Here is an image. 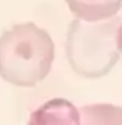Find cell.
Instances as JSON below:
<instances>
[{
  "label": "cell",
  "instance_id": "obj_4",
  "mask_svg": "<svg viewBox=\"0 0 122 125\" xmlns=\"http://www.w3.org/2000/svg\"><path fill=\"white\" fill-rule=\"evenodd\" d=\"M71 13L87 22L110 20L122 7V0H65Z\"/></svg>",
  "mask_w": 122,
  "mask_h": 125
},
{
  "label": "cell",
  "instance_id": "obj_3",
  "mask_svg": "<svg viewBox=\"0 0 122 125\" xmlns=\"http://www.w3.org/2000/svg\"><path fill=\"white\" fill-rule=\"evenodd\" d=\"M28 125H82V117L71 102L56 97L33 110Z\"/></svg>",
  "mask_w": 122,
  "mask_h": 125
},
{
  "label": "cell",
  "instance_id": "obj_5",
  "mask_svg": "<svg viewBox=\"0 0 122 125\" xmlns=\"http://www.w3.org/2000/svg\"><path fill=\"white\" fill-rule=\"evenodd\" d=\"M79 111L82 117V125H122V107L115 104H87Z\"/></svg>",
  "mask_w": 122,
  "mask_h": 125
},
{
  "label": "cell",
  "instance_id": "obj_1",
  "mask_svg": "<svg viewBox=\"0 0 122 125\" xmlns=\"http://www.w3.org/2000/svg\"><path fill=\"white\" fill-rule=\"evenodd\" d=\"M54 61V42L33 22L17 24L0 36V76L31 88L49 75Z\"/></svg>",
  "mask_w": 122,
  "mask_h": 125
},
{
  "label": "cell",
  "instance_id": "obj_6",
  "mask_svg": "<svg viewBox=\"0 0 122 125\" xmlns=\"http://www.w3.org/2000/svg\"><path fill=\"white\" fill-rule=\"evenodd\" d=\"M117 46H118V50L122 53V24L118 27V31H117Z\"/></svg>",
  "mask_w": 122,
  "mask_h": 125
},
{
  "label": "cell",
  "instance_id": "obj_2",
  "mask_svg": "<svg viewBox=\"0 0 122 125\" xmlns=\"http://www.w3.org/2000/svg\"><path fill=\"white\" fill-rule=\"evenodd\" d=\"M119 18L87 22L79 18L69 24L67 33V58L82 78L107 75L119 60L117 31Z\"/></svg>",
  "mask_w": 122,
  "mask_h": 125
}]
</instances>
